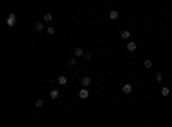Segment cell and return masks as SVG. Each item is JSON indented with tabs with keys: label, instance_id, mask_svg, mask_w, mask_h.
<instances>
[{
	"label": "cell",
	"instance_id": "cell-1",
	"mask_svg": "<svg viewBox=\"0 0 172 127\" xmlns=\"http://www.w3.org/2000/svg\"><path fill=\"white\" fill-rule=\"evenodd\" d=\"M16 21H17L16 14H9V17H7V26H9V28H14V26H16Z\"/></svg>",
	"mask_w": 172,
	"mask_h": 127
},
{
	"label": "cell",
	"instance_id": "cell-2",
	"mask_svg": "<svg viewBox=\"0 0 172 127\" xmlns=\"http://www.w3.org/2000/svg\"><path fill=\"white\" fill-rule=\"evenodd\" d=\"M81 84H83V88H88V86L91 84V77H90V76H84V77L81 79Z\"/></svg>",
	"mask_w": 172,
	"mask_h": 127
},
{
	"label": "cell",
	"instance_id": "cell-3",
	"mask_svg": "<svg viewBox=\"0 0 172 127\" xmlns=\"http://www.w3.org/2000/svg\"><path fill=\"white\" fill-rule=\"evenodd\" d=\"M79 98H81V100H86V98H88V96H90V93H88V89H86V88H83V89H81V91H79Z\"/></svg>",
	"mask_w": 172,
	"mask_h": 127
},
{
	"label": "cell",
	"instance_id": "cell-4",
	"mask_svg": "<svg viewBox=\"0 0 172 127\" xmlns=\"http://www.w3.org/2000/svg\"><path fill=\"white\" fill-rule=\"evenodd\" d=\"M138 45L134 43V41H127V52H136Z\"/></svg>",
	"mask_w": 172,
	"mask_h": 127
},
{
	"label": "cell",
	"instance_id": "cell-5",
	"mask_svg": "<svg viewBox=\"0 0 172 127\" xmlns=\"http://www.w3.org/2000/svg\"><path fill=\"white\" fill-rule=\"evenodd\" d=\"M57 83H59L60 86H66V84H67V77H66V76H59Z\"/></svg>",
	"mask_w": 172,
	"mask_h": 127
},
{
	"label": "cell",
	"instance_id": "cell-6",
	"mask_svg": "<svg viewBox=\"0 0 172 127\" xmlns=\"http://www.w3.org/2000/svg\"><path fill=\"white\" fill-rule=\"evenodd\" d=\"M131 91H133V86H131V84H124V86H122V93L129 95Z\"/></svg>",
	"mask_w": 172,
	"mask_h": 127
},
{
	"label": "cell",
	"instance_id": "cell-7",
	"mask_svg": "<svg viewBox=\"0 0 172 127\" xmlns=\"http://www.w3.org/2000/svg\"><path fill=\"white\" fill-rule=\"evenodd\" d=\"M129 36H131V33L127 31V29H122V31H121V38H122V40H129Z\"/></svg>",
	"mask_w": 172,
	"mask_h": 127
},
{
	"label": "cell",
	"instance_id": "cell-8",
	"mask_svg": "<svg viewBox=\"0 0 172 127\" xmlns=\"http://www.w3.org/2000/svg\"><path fill=\"white\" fill-rule=\"evenodd\" d=\"M41 29H43V22H40V21H36V22H34V31H36V33H40Z\"/></svg>",
	"mask_w": 172,
	"mask_h": 127
},
{
	"label": "cell",
	"instance_id": "cell-9",
	"mask_svg": "<svg viewBox=\"0 0 172 127\" xmlns=\"http://www.w3.org/2000/svg\"><path fill=\"white\" fill-rule=\"evenodd\" d=\"M59 95H60V93H59V89H52V91H50V98H52V100H57Z\"/></svg>",
	"mask_w": 172,
	"mask_h": 127
},
{
	"label": "cell",
	"instance_id": "cell-10",
	"mask_svg": "<svg viewBox=\"0 0 172 127\" xmlns=\"http://www.w3.org/2000/svg\"><path fill=\"white\" fill-rule=\"evenodd\" d=\"M108 16H110V19H114V21H115V19L119 17V12H117V10H110V12H108Z\"/></svg>",
	"mask_w": 172,
	"mask_h": 127
},
{
	"label": "cell",
	"instance_id": "cell-11",
	"mask_svg": "<svg viewBox=\"0 0 172 127\" xmlns=\"http://www.w3.org/2000/svg\"><path fill=\"white\" fill-rule=\"evenodd\" d=\"M81 55L84 57V52H83V48H76V50H74V57H81Z\"/></svg>",
	"mask_w": 172,
	"mask_h": 127
},
{
	"label": "cell",
	"instance_id": "cell-12",
	"mask_svg": "<svg viewBox=\"0 0 172 127\" xmlns=\"http://www.w3.org/2000/svg\"><path fill=\"white\" fill-rule=\"evenodd\" d=\"M169 95H171V89L164 86V88H162V96H169Z\"/></svg>",
	"mask_w": 172,
	"mask_h": 127
},
{
	"label": "cell",
	"instance_id": "cell-13",
	"mask_svg": "<svg viewBox=\"0 0 172 127\" xmlns=\"http://www.w3.org/2000/svg\"><path fill=\"white\" fill-rule=\"evenodd\" d=\"M43 19H45L47 22H50V21H52V14H50V12H47V14H43Z\"/></svg>",
	"mask_w": 172,
	"mask_h": 127
},
{
	"label": "cell",
	"instance_id": "cell-14",
	"mask_svg": "<svg viewBox=\"0 0 172 127\" xmlns=\"http://www.w3.org/2000/svg\"><path fill=\"white\" fill-rule=\"evenodd\" d=\"M43 103H45L43 100H36V103H34V105H36V108H41V106H43Z\"/></svg>",
	"mask_w": 172,
	"mask_h": 127
},
{
	"label": "cell",
	"instance_id": "cell-15",
	"mask_svg": "<svg viewBox=\"0 0 172 127\" xmlns=\"http://www.w3.org/2000/svg\"><path fill=\"white\" fill-rule=\"evenodd\" d=\"M47 33H48L50 36H52V34H55V28H52V26H50V28H47Z\"/></svg>",
	"mask_w": 172,
	"mask_h": 127
},
{
	"label": "cell",
	"instance_id": "cell-16",
	"mask_svg": "<svg viewBox=\"0 0 172 127\" xmlns=\"http://www.w3.org/2000/svg\"><path fill=\"white\" fill-rule=\"evenodd\" d=\"M151 65H153V64H151V60H148V59L145 60V67H146V69H150Z\"/></svg>",
	"mask_w": 172,
	"mask_h": 127
},
{
	"label": "cell",
	"instance_id": "cell-17",
	"mask_svg": "<svg viewBox=\"0 0 172 127\" xmlns=\"http://www.w3.org/2000/svg\"><path fill=\"white\" fill-rule=\"evenodd\" d=\"M69 65H71V67H72V65H76V57H72V59H69Z\"/></svg>",
	"mask_w": 172,
	"mask_h": 127
},
{
	"label": "cell",
	"instance_id": "cell-18",
	"mask_svg": "<svg viewBox=\"0 0 172 127\" xmlns=\"http://www.w3.org/2000/svg\"><path fill=\"white\" fill-rule=\"evenodd\" d=\"M162 79H164V76H162V74L158 72V74H157V81H162Z\"/></svg>",
	"mask_w": 172,
	"mask_h": 127
}]
</instances>
